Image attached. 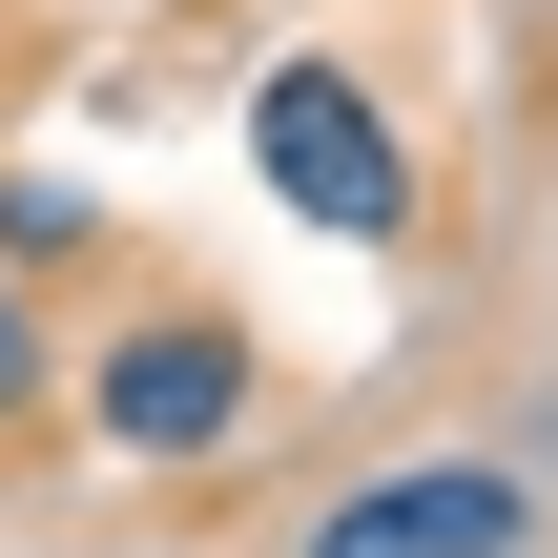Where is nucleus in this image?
Masks as SVG:
<instances>
[{"instance_id":"nucleus-1","label":"nucleus","mask_w":558,"mask_h":558,"mask_svg":"<svg viewBox=\"0 0 558 558\" xmlns=\"http://www.w3.org/2000/svg\"><path fill=\"white\" fill-rule=\"evenodd\" d=\"M62 393L124 476H228L269 435V331L207 290H145V311H104V352H62Z\"/></svg>"},{"instance_id":"nucleus-2","label":"nucleus","mask_w":558,"mask_h":558,"mask_svg":"<svg viewBox=\"0 0 558 558\" xmlns=\"http://www.w3.org/2000/svg\"><path fill=\"white\" fill-rule=\"evenodd\" d=\"M248 166H269V207L290 228H331V248H414V124H393V83L373 62H248Z\"/></svg>"},{"instance_id":"nucleus-3","label":"nucleus","mask_w":558,"mask_h":558,"mask_svg":"<svg viewBox=\"0 0 558 558\" xmlns=\"http://www.w3.org/2000/svg\"><path fill=\"white\" fill-rule=\"evenodd\" d=\"M290 558H538V456H393Z\"/></svg>"},{"instance_id":"nucleus-4","label":"nucleus","mask_w":558,"mask_h":558,"mask_svg":"<svg viewBox=\"0 0 558 558\" xmlns=\"http://www.w3.org/2000/svg\"><path fill=\"white\" fill-rule=\"evenodd\" d=\"M83 248H104V207H83L62 166H0V269L41 290V269H83Z\"/></svg>"},{"instance_id":"nucleus-5","label":"nucleus","mask_w":558,"mask_h":558,"mask_svg":"<svg viewBox=\"0 0 558 558\" xmlns=\"http://www.w3.org/2000/svg\"><path fill=\"white\" fill-rule=\"evenodd\" d=\"M41 393H62V331H41V290L0 269V435H41Z\"/></svg>"}]
</instances>
